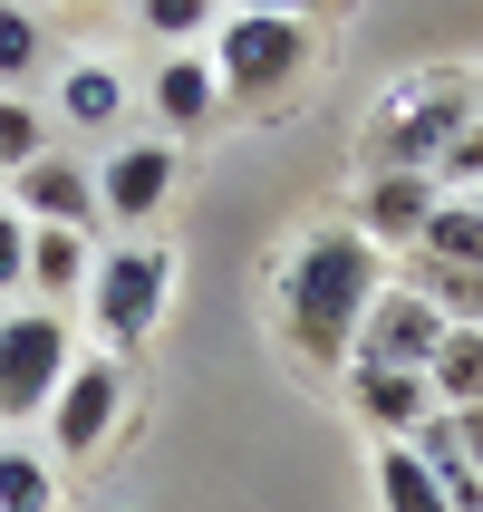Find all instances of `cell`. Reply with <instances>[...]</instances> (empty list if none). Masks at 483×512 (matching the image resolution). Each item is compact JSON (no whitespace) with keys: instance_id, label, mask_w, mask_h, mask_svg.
I'll return each instance as SVG.
<instances>
[{"instance_id":"cell-7","label":"cell","mask_w":483,"mask_h":512,"mask_svg":"<svg viewBox=\"0 0 483 512\" xmlns=\"http://www.w3.org/2000/svg\"><path fill=\"white\" fill-rule=\"evenodd\" d=\"M435 348H445V319H435L406 281H387L377 310H368V329H358V358H348V368H406V377H426Z\"/></svg>"},{"instance_id":"cell-1","label":"cell","mask_w":483,"mask_h":512,"mask_svg":"<svg viewBox=\"0 0 483 512\" xmlns=\"http://www.w3.org/2000/svg\"><path fill=\"white\" fill-rule=\"evenodd\" d=\"M377 290H387V261L358 223H319L300 252H290V281H281V329L310 368H348L358 358V329H368Z\"/></svg>"},{"instance_id":"cell-10","label":"cell","mask_w":483,"mask_h":512,"mask_svg":"<svg viewBox=\"0 0 483 512\" xmlns=\"http://www.w3.org/2000/svg\"><path fill=\"white\" fill-rule=\"evenodd\" d=\"M348 397H358V416H368L387 445H406L426 416H445L435 387H426V377H406V368H348Z\"/></svg>"},{"instance_id":"cell-22","label":"cell","mask_w":483,"mask_h":512,"mask_svg":"<svg viewBox=\"0 0 483 512\" xmlns=\"http://www.w3.org/2000/svg\"><path fill=\"white\" fill-rule=\"evenodd\" d=\"M39 49H49V39H39V20H29V10H0V97L39 68Z\"/></svg>"},{"instance_id":"cell-19","label":"cell","mask_w":483,"mask_h":512,"mask_svg":"<svg viewBox=\"0 0 483 512\" xmlns=\"http://www.w3.org/2000/svg\"><path fill=\"white\" fill-rule=\"evenodd\" d=\"M377 493H387V512H445V493H435V474L406 445H377Z\"/></svg>"},{"instance_id":"cell-26","label":"cell","mask_w":483,"mask_h":512,"mask_svg":"<svg viewBox=\"0 0 483 512\" xmlns=\"http://www.w3.org/2000/svg\"><path fill=\"white\" fill-rule=\"evenodd\" d=\"M474 107H483V78H474Z\"/></svg>"},{"instance_id":"cell-24","label":"cell","mask_w":483,"mask_h":512,"mask_svg":"<svg viewBox=\"0 0 483 512\" xmlns=\"http://www.w3.org/2000/svg\"><path fill=\"white\" fill-rule=\"evenodd\" d=\"M145 29H165V39H194V29H213V10H203V0H145Z\"/></svg>"},{"instance_id":"cell-17","label":"cell","mask_w":483,"mask_h":512,"mask_svg":"<svg viewBox=\"0 0 483 512\" xmlns=\"http://www.w3.org/2000/svg\"><path fill=\"white\" fill-rule=\"evenodd\" d=\"M0 512H58V464L0 435Z\"/></svg>"},{"instance_id":"cell-5","label":"cell","mask_w":483,"mask_h":512,"mask_svg":"<svg viewBox=\"0 0 483 512\" xmlns=\"http://www.w3.org/2000/svg\"><path fill=\"white\" fill-rule=\"evenodd\" d=\"M165 281L174 261L155 252V242H116V252H97V281H87V310H97V339L126 358V348L165 319Z\"/></svg>"},{"instance_id":"cell-15","label":"cell","mask_w":483,"mask_h":512,"mask_svg":"<svg viewBox=\"0 0 483 512\" xmlns=\"http://www.w3.org/2000/svg\"><path fill=\"white\" fill-rule=\"evenodd\" d=\"M97 281V252H87V232H39L29 223V290H49V300H68V290Z\"/></svg>"},{"instance_id":"cell-4","label":"cell","mask_w":483,"mask_h":512,"mask_svg":"<svg viewBox=\"0 0 483 512\" xmlns=\"http://www.w3.org/2000/svg\"><path fill=\"white\" fill-rule=\"evenodd\" d=\"M300 68H310V29L290 20V10H232L213 29V78H223V97H281Z\"/></svg>"},{"instance_id":"cell-8","label":"cell","mask_w":483,"mask_h":512,"mask_svg":"<svg viewBox=\"0 0 483 512\" xmlns=\"http://www.w3.org/2000/svg\"><path fill=\"white\" fill-rule=\"evenodd\" d=\"M165 194H174V145H116L97 165V213H116V223L165 213Z\"/></svg>"},{"instance_id":"cell-25","label":"cell","mask_w":483,"mask_h":512,"mask_svg":"<svg viewBox=\"0 0 483 512\" xmlns=\"http://www.w3.org/2000/svg\"><path fill=\"white\" fill-rule=\"evenodd\" d=\"M455 445H464V464L483 474V406H474V416H455Z\"/></svg>"},{"instance_id":"cell-23","label":"cell","mask_w":483,"mask_h":512,"mask_svg":"<svg viewBox=\"0 0 483 512\" xmlns=\"http://www.w3.org/2000/svg\"><path fill=\"white\" fill-rule=\"evenodd\" d=\"M0 290H29V223H20V203H0Z\"/></svg>"},{"instance_id":"cell-18","label":"cell","mask_w":483,"mask_h":512,"mask_svg":"<svg viewBox=\"0 0 483 512\" xmlns=\"http://www.w3.org/2000/svg\"><path fill=\"white\" fill-rule=\"evenodd\" d=\"M406 290H416V300H426L445 329H483V271H435V261H426Z\"/></svg>"},{"instance_id":"cell-14","label":"cell","mask_w":483,"mask_h":512,"mask_svg":"<svg viewBox=\"0 0 483 512\" xmlns=\"http://www.w3.org/2000/svg\"><path fill=\"white\" fill-rule=\"evenodd\" d=\"M426 387H435V406H445V416H474V406H483V329H445Z\"/></svg>"},{"instance_id":"cell-9","label":"cell","mask_w":483,"mask_h":512,"mask_svg":"<svg viewBox=\"0 0 483 512\" xmlns=\"http://www.w3.org/2000/svg\"><path fill=\"white\" fill-rule=\"evenodd\" d=\"M20 223H39V232H87V223H97V174L68 165V155H39V165L20 174Z\"/></svg>"},{"instance_id":"cell-2","label":"cell","mask_w":483,"mask_h":512,"mask_svg":"<svg viewBox=\"0 0 483 512\" xmlns=\"http://www.w3.org/2000/svg\"><path fill=\"white\" fill-rule=\"evenodd\" d=\"M474 126V87L455 68H416L377 97L368 116V174H435L445 165V145Z\"/></svg>"},{"instance_id":"cell-27","label":"cell","mask_w":483,"mask_h":512,"mask_svg":"<svg viewBox=\"0 0 483 512\" xmlns=\"http://www.w3.org/2000/svg\"><path fill=\"white\" fill-rule=\"evenodd\" d=\"M474 203H483V194H474Z\"/></svg>"},{"instance_id":"cell-12","label":"cell","mask_w":483,"mask_h":512,"mask_svg":"<svg viewBox=\"0 0 483 512\" xmlns=\"http://www.w3.org/2000/svg\"><path fill=\"white\" fill-rule=\"evenodd\" d=\"M213 107H223V78H213V58H165L155 68V116L165 126H213Z\"/></svg>"},{"instance_id":"cell-20","label":"cell","mask_w":483,"mask_h":512,"mask_svg":"<svg viewBox=\"0 0 483 512\" xmlns=\"http://www.w3.org/2000/svg\"><path fill=\"white\" fill-rule=\"evenodd\" d=\"M39 155H49V116L29 107V97H0V165H10V174H29Z\"/></svg>"},{"instance_id":"cell-6","label":"cell","mask_w":483,"mask_h":512,"mask_svg":"<svg viewBox=\"0 0 483 512\" xmlns=\"http://www.w3.org/2000/svg\"><path fill=\"white\" fill-rule=\"evenodd\" d=\"M116 406H126V358H78L68 387L49 397V435H58V464L97 455L116 435Z\"/></svg>"},{"instance_id":"cell-3","label":"cell","mask_w":483,"mask_h":512,"mask_svg":"<svg viewBox=\"0 0 483 512\" xmlns=\"http://www.w3.org/2000/svg\"><path fill=\"white\" fill-rule=\"evenodd\" d=\"M78 368V339H68V310H10L0 319V426H29L49 416V397Z\"/></svg>"},{"instance_id":"cell-11","label":"cell","mask_w":483,"mask_h":512,"mask_svg":"<svg viewBox=\"0 0 483 512\" xmlns=\"http://www.w3.org/2000/svg\"><path fill=\"white\" fill-rule=\"evenodd\" d=\"M435 203H445L435 174H368V223L358 232H368V242H416V232L435 223Z\"/></svg>"},{"instance_id":"cell-16","label":"cell","mask_w":483,"mask_h":512,"mask_svg":"<svg viewBox=\"0 0 483 512\" xmlns=\"http://www.w3.org/2000/svg\"><path fill=\"white\" fill-rule=\"evenodd\" d=\"M435 271H483V203H435V223L416 232Z\"/></svg>"},{"instance_id":"cell-21","label":"cell","mask_w":483,"mask_h":512,"mask_svg":"<svg viewBox=\"0 0 483 512\" xmlns=\"http://www.w3.org/2000/svg\"><path fill=\"white\" fill-rule=\"evenodd\" d=\"M435 194H445V203H474V194H483V116L464 126L455 145H445V165H435Z\"/></svg>"},{"instance_id":"cell-13","label":"cell","mask_w":483,"mask_h":512,"mask_svg":"<svg viewBox=\"0 0 483 512\" xmlns=\"http://www.w3.org/2000/svg\"><path fill=\"white\" fill-rule=\"evenodd\" d=\"M116 116H126V78H116L107 58L58 68V126H116Z\"/></svg>"}]
</instances>
